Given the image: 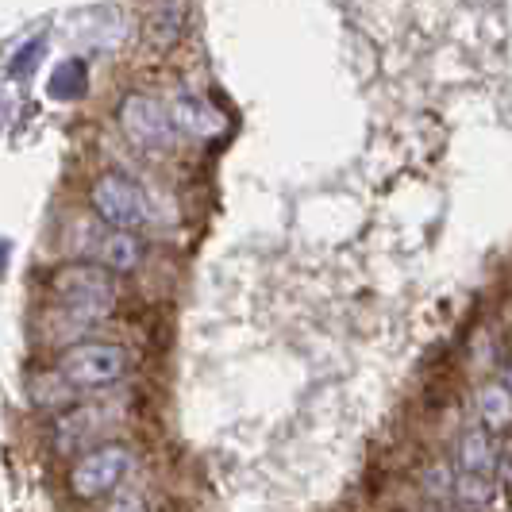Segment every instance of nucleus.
Instances as JSON below:
<instances>
[{
    "label": "nucleus",
    "instance_id": "f257e3e1",
    "mask_svg": "<svg viewBox=\"0 0 512 512\" xmlns=\"http://www.w3.org/2000/svg\"><path fill=\"white\" fill-rule=\"evenodd\" d=\"M51 293L62 301L66 308H74L81 316L97 320L101 324L104 316L116 305V274L104 270L101 262H70V266H58L51 278Z\"/></svg>",
    "mask_w": 512,
    "mask_h": 512
},
{
    "label": "nucleus",
    "instance_id": "f03ea898",
    "mask_svg": "<svg viewBox=\"0 0 512 512\" xmlns=\"http://www.w3.org/2000/svg\"><path fill=\"white\" fill-rule=\"evenodd\" d=\"M89 205L93 216L101 220L104 228H120V231H139L154 220V208L147 189L128 174H101L89 189Z\"/></svg>",
    "mask_w": 512,
    "mask_h": 512
},
{
    "label": "nucleus",
    "instance_id": "7ed1b4c3",
    "mask_svg": "<svg viewBox=\"0 0 512 512\" xmlns=\"http://www.w3.org/2000/svg\"><path fill=\"white\" fill-rule=\"evenodd\" d=\"M135 455L124 443H97L89 451H81L77 462L70 466V493L77 501H101L112 497L116 489L128 482Z\"/></svg>",
    "mask_w": 512,
    "mask_h": 512
},
{
    "label": "nucleus",
    "instance_id": "20e7f679",
    "mask_svg": "<svg viewBox=\"0 0 512 512\" xmlns=\"http://www.w3.org/2000/svg\"><path fill=\"white\" fill-rule=\"evenodd\" d=\"M120 131L128 135V143L143 154H170L178 143V128L166 101H158L151 93H128L116 108Z\"/></svg>",
    "mask_w": 512,
    "mask_h": 512
},
{
    "label": "nucleus",
    "instance_id": "39448f33",
    "mask_svg": "<svg viewBox=\"0 0 512 512\" xmlns=\"http://www.w3.org/2000/svg\"><path fill=\"white\" fill-rule=\"evenodd\" d=\"M54 374L70 389H104V385H116L128 374V351L116 343L81 339V343L62 351Z\"/></svg>",
    "mask_w": 512,
    "mask_h": 512
},
{
    "label": "nucleus",
    "instance_id": "423d86ee",
    "mask_svg": "<svg viewBox=\"0 0 512 512\" xmlns=\"http://www.w3.org/2000/svg\"><path fill=\"white\" fill-rule=\"evenodd\" d=\"M85 239H93L89 251H93V258L101 262L104 270H112V274H131V270H139V262H143V243H139L135 231L104 228L101 220H97V224H85ZM89 251H85V255H89Z\"/></svg>",
    "mask_w": 512,
    "mask_h": 512
},
{
    "label": "nucleus",
    "instance_id": "0eeeda50",
    "mask_svg": "<svg viewBox=\"0 0 512 512\" xmlns=\"http://www.w3.org/2000/svg\"><path fill=\"white\" fill-rule=\"evenodd\" d=\"M170 116H174V128L178 135H193V139H212V135H220L224 131V116L205 101V97H197L193 89H174L170 93Z\"/></svg>",
    "mask_w": 512,
    "mask_h": 512
},
{
    "label": "nucleus",
    "instance_id": "6e6552de",
    "mask_svg": "<svg viewBox=\"0 0 512 512\" xmlns=\"http://www.w3.org/2000/svg\"><path fill=\"white\" fill-rule=\"evenodd\" d=\"M497 466V447L489 439L486 428H470L459 443V474H474V478H493Z\"/></svg>",
    "mask_w": 512,
    "mask_h": 512
},
{
    "label": "nucleus",
    "instance_id": "1a4fd4ad",
    "mask_svg": "<svg viewBox=\"0 0 512 512\" xmlns=\"http://www.w3.org/2000/svg\"><path fill=\"white\" fill-rule=\"evenodd\" d=\"M478 416L489 436L493 432H509L512 428V389L509 385H486L478 393Z\"/></svg>",
    "mask_w": 512,
    "mask_h": 512
},
{
    "label": "nucleus",
    "instance_id": "9d476101",
    "mask_svg": "<svg viewBox=\"0 0 512 512\" xmlns=\"http://www.w3.org/2000/svg\"><path fill=\"white\" fill-rule=\"evenodd\" d=\"M81 85H85V66L81 62H62L58 70H54L51 77V97H62V101H70V97H77L81 93Z\"/></svg>",
    "mask_w": 512,
    "mask_h": 512
},
{
    "label": "nucleus",
    "instance_id": "9b49d317",
    "mask_svg": "<svg viewBox=\"0 0 512 512\" xmlns=\"http://www.w3.org/2000/svg\"><path fill=\"white\" fill-rule=\"evenodd\" d=\"M158 27H166V39L174 43L181 35V8H178V0H162L158 8H154L151 16H147V35H154Z\"/></svg>",
    "mask_w": 512,
    "mask_h": 512
},
{
    "label": "nucleus",
    "instance_id": "f8f14e48",
    "mask_svg": "<svg viewBox=\"0 0 512 512\" xmlns=\"http://www.w3.org/2000/svg\"><path fill=\"white\" fill-rule=\"evenodd\" d=\"M108 512H147V505H143L139 497H116V501L108 505Z\"/></svg>",
    "mask_w": 512,
    "mask_h": 512
},
{
    "label": "nucleus",
    "instance_id": "ddd939ff",
    "mask_svg": "<svg viewBox=\"0 0 512 512\" xmlns=\"http://www.w3.org/2000/svg\"><path fill=\"white\" fill-rule=\"evenodd\" d=\"M505 385H509V389H512V362H509V378H505Z\"/></svg>",
    "mask_w": 512,
    "mask_h": 512
}]
</instances>
